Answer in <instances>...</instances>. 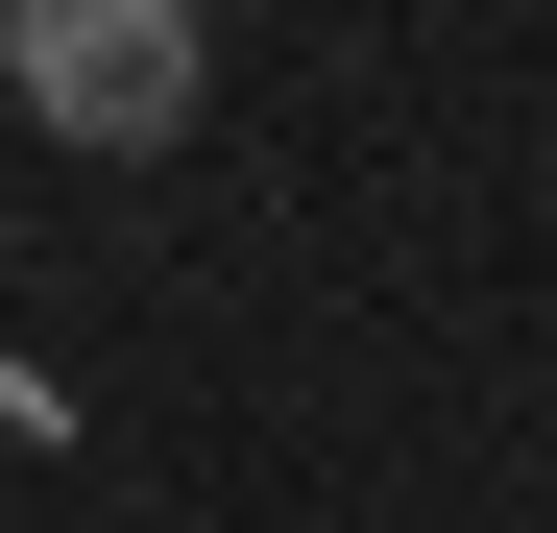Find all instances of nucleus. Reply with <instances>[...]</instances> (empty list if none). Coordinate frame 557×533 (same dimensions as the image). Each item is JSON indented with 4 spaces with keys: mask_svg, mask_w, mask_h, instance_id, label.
Masks as SVG:
<instances>
[{
    "mask_svg": "<svg viewBox=\"0 0 557 533\" xmlns=\"http://www.w3.org/2000/svg\"><path fill=\"white\" fill-rule=\"evenodd\" d=\"M0 98H25V146H170L219 98V25L195 0H0Z\"/></svg>",
    "mask_w": 557,
    "mask_h": 533,
    "instance_id": "1",
    "label": "nucleus"
}]
</instances>
